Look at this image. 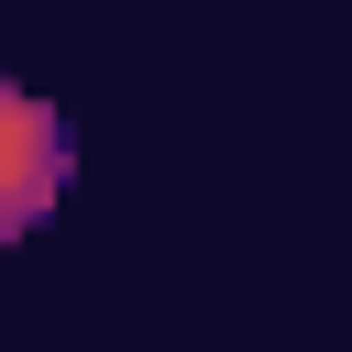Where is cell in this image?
I'll return each instance as SVG.
<instances>
[{"label": "cell", "mask_w": 352, "mask_h": 352, "mask_svg": "<svg viewBox=\"0 0 352 352\" xmlns=\"http://www.w3.org/2000/svg\"><path fill=\"white\" fill-rule=\"evenodd\" d=\"M77 176V132L55 99H33L22 77H0V242H22Z\"/></svg>", "instance_id": "cell-1"}]
</instances>
